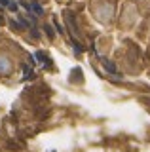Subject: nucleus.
Listing matches in <instances>:
<instances>
[{"mask_svg": "<svg viewBox=\"0 0 150 152\" xmlns=\"http://www.w3.org/2000/svg\"><path fill=\"white\" fill-rule=\"evenodd\" d=\"M91 17L103 27H114L116 25V15L120 10L118 0H87Z\"/></svg>", "mask_w": 150, "mask_h": 152, "instance_id": "f257e3e1", "label": "nucleus"}, {"mask_svg": "<svg viewBox=\"0 0 150 152\" xmlns=\"http://www.w3.org/2000/svg\"><path fill=\"white\" fill-rule=\"evenodd\" d=\"M17 70V59L8 50L0 48V78H10Z\"/></svg>", "mask_w": 150, "mask_h": 152, "instance_id": "f03ea898", "label": "nucleus"}, {"mask_svg": "<svg viewBox=\"0 0 150 152\" xmlns=\"http://www.w3.org/2000/svg\"><path fill=\"white\" fill-rule=\"evenodd\" d=\"M4 25V12H2V8H0V27Z\"/></svg>", "mask_w": 150, "mask_h": 152, "instance_id": "7ed1b4c3", "label": "nucleus"}, {"mask_svg": "<svg viewBox=\"0 0 150 152\" xmlns=\"http://www.w3.org/2000/svg\"><path fill=\"white\" fill-rule=\"evenodd\" d=\"M2 6H6V0H0V8Z\"/></svg>", "mask_w": 150, "mask_h": 152, "instance_id": "20e7f679", "label": "nucleus"}, {"mask_svg": "<svg viewBox=\"0 0 150 152\" xmlns=\"http://www.w3.org/2000/svg\"><path fill=\"white\" fill-rule=\"evenodd\" d=\"M55 2H59V4H63V2H68V0H55Z\"/></svg>", "mask_w": 150, "mask_h": 152, "instance_id": "39448f33", "label": "nucleus"}, {"mask_svg": "<svg viewBox=\"0 0 150 152\" xmlns=\"http://www.w3.org/2000/svg\"><path fill=\"white\" fill-rule=\"evenodd\" d=\"M40 2H46V0H40Z\"/></svg>", "mask_w": 150, "mask_h": 152, "instance_id": "423d86ee", "label": "nucleus"}, {"mask_svg": "<svg viewBox=\"0 0 150 152\" xmlns=\"http://www.w3.org/2000/svg\"><path fill=\"white\" fill-rule=\"evenodd\" d=\"M118 2H120V0H118Z\"/></svg>", "mask_w": 150, "mask_h": 152, "instance_id": "0eeeda50", "label": "nucleus"}]
</instances>
